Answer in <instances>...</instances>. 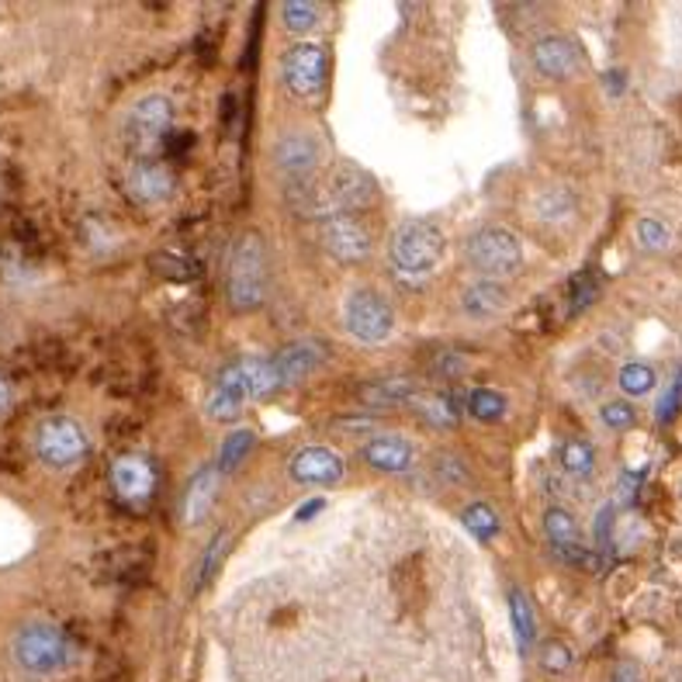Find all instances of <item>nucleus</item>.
I'll use <instances>...</instances> for the list:
<instances>
[{"instance_id":"nucleus-36","label":"nucleus","mask_w":682,"mask_h":682,"mask_svg":"<svg viewBox=\"0 0 682 682\" xmlns=\"http://www.w3.org/2000/svg\"><path fill=\"white\" fill-rule=\"evenodd\" d=\"M603 422H606L609 430L624 433V430H634V422H638V413H634V406L624 403V398H614V403L603 406Z\"/></svg>"},{"instance_id":"nucleus-33","label":"nucleus","mask_w":682,"mask_h":682,"mask_svg":"<svg viewBox=\"0 0 682 682\" xmlns=\"http://www.w3.org/2000/svg\"><path fill=\"white\" fill-rule=\"evenodd\" d=\"M634 237H638V243L645 250H666L669 240H672V232H669V226L662 219L645 216V219H638V226H634Z\"/></svg>"},{"instance_id":"nucleus-34","label":"nucleus","mask_w":682,"mask_h":682,"mask_svg":"<svg viewBox=\"0 0 682 682\" xmlns=\"http://www.w3.org/2000/svg\"><path fill=\"white\" fill-rule=\"evenodd\" d=\"M226 551H229V530H219L216 537H211V544H208V551H205V558H201V569H198V590L201 585L219 572V561L226 558Z\"/></svg>"},{"instance_id":"nucleus-31","label":"nucleus","mask_w":682,"mask_h":682,"mask_svg":"<svg viewBox=\"0 0 682 682\" xmlns=\"http://www.w3.org/2000/svg\"><path fill=\"white\" fill-rule=\"evenodd\" d=\"M575 666V651L572 645H564V641H548V645H540V669L551 672V675H564Z\"/></svg>"},{"instance_id":"nucleus-8","label":"nucleus","mask_w":682,"mask_h":682,"mask_svg":"<svg viewBox=\"0 0 682 682\" xmlns=\"http://www.w3.org/2000/svg\"><path fill=\"white\" fill-rule=\"evenodd\" d=\"M35 451H38V458H42L45 464L69 468V464H77V461L87 454V437H84L77 419H69V416H50V419L38 422Z\"/></svg>"},{"instance_id":"nucleus-23","label":"nucleus","mask_w":682,"mask_h":682,"mask_svg":"<svg viewBox=\"0 0 682 682\" xmlns=\"http://www.w3.org/2000/svg\"><path fill=\"white\" fill-rule=\"evenodd\" d=\"M558 461L569 475L585 479V475H593V468H596V451L590 440H564L558 451Z\"/></svg>"},{"instance_id":"nucleus-24","label":"nucleus","mask_w":682,"mask_h":682,"mask_svg":"<svg viewBox=\"0 0 682 682\" xmlns=\"http://www.w3.org/2000/svg\"><path fill=\"white\" fill-rule=\"evenodd\" d=\"M544 530H548V537H551V544H554V548L579 544V537H582L579 520H575V516H572L569 509H564V506H551V509L544 513Z\"/></svg>"},{"instance_id":"nucleus-37","label":"nucleus","mask_w":682,"mask_h":682,"mask_svg":"<svg viewBox=\"0 0 682 682\" xmlns=\"http://www.w3.org/2000/svg\"><path fill=\"white\" fill-rule=\"evenodd\" d=\"M679 413H682V367L675 371V378L662 392V398H658V422H672Z\"/></svg>"},{"instance_id":"nucleus-30","label":"nucleus","mask_w":682,"mask_h":682,"mask_svg":"<svg viewBox=\"0 0 682 682\" xmlns=\"http://www.w3.org/2000/svg\"><path fill=\"white\" fill-rule=\"evenodd\" d=\"M461 520H464V527L472 530L479 540H492V537L499 534V516H496V509L485 506V503H472V506L461 513Z\"/></svg>"},{"instance_id":"nucleus-29","label":"nucleus","mask_w":682,"mask_h":682,"mask_svg":"<svg viewBox=\"0 0 682 682\" xmlns=\"http://www.w3.org/2000/svg\"><path fill=\"white\" fill-rule=\"evenodd\" d=\"M253 443H256V437H253L250 430L229 433L226 443H222V451H219V475H226V472H232L237 464H243L246 454L253 451Z\"/></svg>"},{"instance_id":"nucleus-13","label":"nucleus","mask_w":682,"mask_h":682,"mask_svg":"<svg viewBox=\"0 0 682 682\" xmlns=\"http://www.w3.org/2000/svg\"><path fill=\"white\" fill-rule=\"evenodd\" d=\"M319 160H322V146L309 132H288V135H280L274 146L277 170L288 177H298V180H309L319 167Z\"/></svg>"},{"instance_id":"nucleus-20","label":"nucleus","mask_w":682,"mask_h":682,"mask_svg":"<svg viewBox=\"0 0 682 682\" xmlns=\"http://www.w3.org/2000/svg\"><path fill=\"white\" fill-rule=\"evenodd\" d=\"M416 416L427 419L430 427H440V430H454L461 422V395H451V392H433V395H419L413 403Z\"/></svg>"},{"instance_id":"nucleus-22","label":"nucleus","mask_w":682,"mask_h":682,"mask_svg":"<svg viewBox=\"0 0 682 682\" xmlns=\"http://www.w3.org/2000/svg\"><path fill=\"white\" fill-rule=\"evenodd\" d=\"M243 403H246V398H243L237 388H229V385L216 382V385L208 388L205 409H208V416H211V419L232 422V419H240V413H243Z\"/></svg>"},{"instance_id":"nucleus-2","label":"nucleus","mask_w":682,"mask_h":682,"mask_svg":"<svg viewBox=\"0 0 682 682\" xmlns=\"http://www.w3.org/2000/svg\"><path fill=\"white\" fill-rule=\"evenodd\" d=\"M443 232L430 222H403L388 240V256L398 274L409 277H427L443 261Z\"/></svg>"},{"instance_id":"nucleus-43","label":"nucleus","mask_w":682,"mask_h":682,"mask_svg":"<svg viewBox=\"0 0 682 682\" xmlns=\"http://www.w3.org/2000/svg\"><path fill=\"white\" fill-rule=\"evenodd\" d=\"M8 409H11V388L4 378H0V413H8Z\"/></svg>"},{"instance_id":"nucleus-10","label":"nucleus","mask_w":682,"mask_h":682,"mask_svg":"<svg viewBox=\"0 0 682 682\" xmlns=\"http://www.w3.org/2000/svg\"><path fill=\"white\" fill-rule=\"evenodd\" d=\"M216 382L237 388L243 398H267V395H274L277 388H285V385H280V378H277L274 364L264 361V358H240V361H232V364H226V367L216 374Z\"/></svg>"},{"instance_id":"nucleus-18","label":"nucleus","mask_w":682,"mask_h":682,"mask_svg":"<svg viewBox=\"0 0 682 682\" xmlns=\"http://www.w3.org/2000/svg\"><path fill=\"white\" fill-rule=\"evenodd\" d=\"M419 395H422L419 385H416L413 378H403V374H395V378H374V382L361 385V403L378 406V409L413 406Z\"/></svg>"},{"instance_id":"nucleus-25","label":"nucleus","mask_w":682,"mask_h":682,"mask_svg":"<svg viewBox=\"0 0 682 682\" xmlns=\"http://www.w3.org/2000/svg\"><path fill=\"white\" fill-rule=\"evenodd\" d=\"M464 406L479 422H492V419H499L506 413L509 403H506V395L496 392V388H475L472 395L464 398Z\"/></svg>"},{"instance_id":"nucleus-12","label":"nucleus","mask_w":682,"mask_h":682,"mask_svg":"<svg viewBox=\"0 0 682 682\" xmlns=\"http://www.w3.org/2000/svg\"><path fill=\"white\" fill-rule=\"evenodd\" d=\"M288 472L298 485H316V488H329V485H340L343 479V461L333 447H301V451L292 458Z\"/></svg>"},{"instance_id":"nucleus-35","label":"nucleus","mask_w":682,"mask_h":682,"mask_svg":"<svg viewBox=\"0 0 682 682\" xmlns=\"http://www.w3.org/2000/svg\"><path fill=\"white\" fill-rule=\"evenodd\" d=\"M554 554H558L561 561L575 564V569H582V572H603V554H596V551H590V548H582V544L554 548Z\"/></svg>"},{"instance_id":"nucleus-7","label":"nucleus","mask_w":682,"mask_h":682,"mask_svg":"<svg viewBox=\"0 0 682 682\" xmlns=\"http://www.w3.org/2000/svg\"><path fill=\"white\" fill-rule=\"evenodd\" d=\"M319 237H322V246L343 264H361L374 250V232L367 219L358 216V211H340V216L322 219Z\"/></svg>"},{"instance_id":"nucleus-11","label":"nucleus","mask_w":682,"mask_h":682,"mask_svg":"<svg viewBox=\"0 0 682 682\" xmlns=\"http://www.w3.org/2000/svg\"><path fill=\"white\" fill-rule=\"evenodd\" d=\"M125 195L135 205H160L174 195V174L160 160H135L125 170Z\"/></svg>"},{"instance_id":"nucleus-3","label":"nucleus","mask_w":682,"mask_h":682,"mask_svg":"<svg viewBox=\"0 0 682 682\" xmlns=\"http://www.w3.org/2000/svg\"><path fill=\"white\" fill-rule=\"evenodd\" d=\"M264 274H267V253L256 232L246 237L232 250V264H229V301L237 305L240 312H250L264 301Z\"/></svg>"},{"instance_id":"nucleus-26","label":"nucleus","mask_w":682,"mask_h":682,"mask_svg":"<svg viewBox=\"0 0 682 682\" xmlns=\"http://www.w3.org/2000/svg\"><path fill=\"white\" fill-rule=\"evenodd\" d=\"M617 382H620L624 395H630V398H641V395H648V392L654 388L658 374H654V367H651V364H645V361H630V364H624V367H620Z\"/></svg>"},{"instance_id":"nucleus-14","label":"nucleus","mask_w":682,"mask_h":682,"mask_svg":"<svg viewBox=\"0 0 682 682\" xmlns=\"http://www.w3.org/2000/svg\"><path fill=\"white\" fill-rule=\"evenodd\" d=\"M530 59L537 66V74H544L551 80H569L579 74L582 66V50L575 45V38H564V35H548L540 38L534 50H530Z\"/></svg>"},{"instance_id":"nucleus-40","label":"nucleus","mask_w":682,"mask_h":682,"mask_svg":"<svg viewBox=\"0 0 682 682\" xmlns=\"http://www.w3.org/2000/svg\"><path fill=\"white\" fill-rule=\"evenodd\" d=\"M614 682H641V672L634 662H620L617 672H614Z\"/></svg>"},{"instance_id":"nucleus-19","label":"nucleus","mask_w":682,"mask_h":682,"mask_svg":"<svg viewBox=\"0 0 682 682\" xmlns=\"http://www.w3.org/2000/svg\"><path fill=\"white\" fill-rule=\"evenodd\" d=\"M506 305H509V292L492 277L475 280V285L461 295V309L472 319H492V316H499Z\"/></svg>"},{"instance_id":"nucleus-16","label":"nucleus","mask_w":682,"mask_h":682,"mask_svg":"<svg viewBox=\"0 0 682 682\" xmlns=\"http://www.w3.org/2000/svg\"><path fill=\"white\" fill-rule=\"evenodd\" d=\"M111 485L122 503L143 509L156 488V475L143 458H119L111 464Z\"/></svg>"},{"instance_id":"nucleus-38","label":"nucleus","mask_w":682,"mask_h":682,"mask_svg":"<svg viewBox=\"0 0 682 682\" xmlns=\"http://www.w3.org/2000/svg\"><path fill=\"white\" fill-rule=\"evenodd\" d=\"M596 295H600V288H596V277H590V274L579 277L575 285H572V292H569V312H572V316H575V312H582L585 305H590Z\"/></svg>"},{"instance_id":"nucleus-27","label":"nucleus","mask_w":682,"mask_h":682,"mask_svg":"<svg viewBox=\"0 0 682 682\" xmlns=\"http://www.w3.org/2000/svg\"><path fill=\"white\" fill-rule=\"evenodd\" d=\"M150 267L167 280H195L198 277V264L184 253H156Z\"/></svg>"},{"instance_id":"nucleus-6","label":"nucleus","mask_w":682,"mask_h":682,"mask_svg":"<svg viewBox=\"0 0 682 682\" xmlns=\"http://www.w3.org/2000/svg\"><path fill=\"white\" fill-rule=\"evenodd\" d=\"M343 322L361 343H382L395 329V309L374 288H354L343 305Z\"/></svg>"},{"instance_id":"nucleus-32","label":"nucleus","mask_w":682,"mask_h":682,"mask_svg":"<svg viewBox=\"0 0 682 682\" xmlns=\"http://www.w3.org/2000/svg\"><path fill=\"white\" fill-rule=\"evenodd\" d=\"M280 14H285V25L292 32H309L319 21V4H312V0H288Z\"/></svg>"},{"instance_id":"nucleus-1","label":"nucleus","mask_w":682,"mask_h":682,"mask_svg":"<svg viewBox=\"0 0 682 682\" xmlns=\"http://www.w3.org/2000/svg\"><path fill=\"white\" fill-rule=\"evenodd\" d=\"M11 651H14V662L29 675L63 672L69 666V658H74V645H69L66 634L50 620H29L25 627H18Z\"/></svg>"},{"instance_id":"nucleus-39","label":"nucleus","mask_w":682,"mask_h":682,"mask_svg":"<svg viewBox=\"0 0 682 682\" xmlns=\"http://www.w3.org/2000/svg\"><path fill=\"white\" fill-rule=\"evenodd\" d=\"M464 367H468L464 354H440L437 358V371L447 374V378H458V374H464Z\"/></svg>"},{"instance_id":"nucleus-5","label":"nucleus","mask_w":682,"mask_h":682,"mask_svg":"<svg viewBox=\"0 0 682 682\" xmlns=\"http://www.w3.org/2000/svg\"><path fill=\"white\" fill-rule=\"evenodd\" d=\"M464 253H468V261H472V267L482 271L492 280L509 277V274H516V271L524 267L520 240H516L509 229H499V226H488V229L472 232V240H468Z\"/></svg>"},{"instance_id":"nucleus-28","label":"nucleus","mask_w":682,"mask_h":682,"mask_svg":"<svg viewBox=\"0 0 682 682\" xmlns=\"http://www.w3.org/2000/svg\"><path fill=\"white\" fill-rule=\"evenodd\" d=\"M509 614H513V630L520 645H534V634H537V620H534V606L527 603V596L520 590L509 593Z\"/></svg>"},{"instance_id":"nucleus-17","label":"nucleus","mask_w":682,"mask_h":682,"mask_svg":"<svg viewBox=\"0 0 682 682\" xmlns=\"http://www.w3.org/2000/svg\"><path fill=\"white\" fill-rule=\"evenodd\" d=\"M364 461L371 468H378V472H409L416 464V447L403 437H374L367 447H364Z\"/></svg>"},{"instance_id":"nucleus-21","label":"nucleus","mask_w":682,"mask_h":682,"mask_svg":"<svg viewBox=\"0 0 682 682\" xmlns=\"http://www.w3.org/2000/svg\"><path fill=\"white\" fill-rule=\"evenodd\" d=\"M216 488H219V468H205V472H198L191 479V485H187L184 492V524H198L205 509L211 506V499H216Z\"/></svg>"},{"instance_id":"nucleus-15","label":"nucleus","mask_w":682,"mask_h":682,"mask_svg":"<svg viewBox=\"0 0 682 682\" xmlns=\"http://www.w3.org/2000/svg\"><path fill=\"white\" fill-rule=\"evenodd\" d=\"M322 361H326V346H322L319 340H295V343H288V346H280L277 354L271 358L280 385H298V382H305L309 374L319 371Z\"/></svg>"},{"instance_id":"nucleus-4","label":"nucleus","mask_w":682,"mask_h":682,"mask_svg":"<svg viewBox=\"0 0 682 682\" xmlns=\"http://www.w3.org/2000/svg\"><path fill=\"white\" fill-rule=\"evenodd\" d=\"M174 129V105L163 94H146L143 101L132 105L125 119V139L139 160H153Z\"/></svg>"},{"instance_id":"nucleus-9","label":"nucleus","mask_w":682,"mask_h":682,"mask_svg":"<svg viewBox=\"0 0 682 682\" xmlns=\"http://www.w3.org/2000/svg\"><path fill=\"white\" fill-rule=\"evenodd\" d=\"M280 74H285V84L292 87V94H298V98H305V101H316L326 90L329 59L319 45L301 42L285 53V59H280Z\"/></svg>"},{"instance_id":"nucleus-42","label":"nucleus","mask_w":682,"mask_h":682,"mask_svg":"<svg viewBox=\"0 0 682 682\" xmlns=\"http://www.w3.org/2000/svg\"><path fill=\"white\" fill-rule=\"evenodd\" d=\"M322 506H326L322 499H309V503H305V506H301V513H298V520H309V516H316V513H319Z\"/></svg>"},{"instance_id":"nucleus-41","label":"nucleus","mask_w":682,"mask_h":682,"mask_svg":"<svg viewBox=\"0 0 682 682\" xmlns=\"http://www.w3.org/2000/svg\"><path fill=\"white\" fill-rule=\"evenodd\" d=\"M638 485H641V475H624V479H620V499L630 503L634 492H638Z\"/></svg>"}]
</instances>
